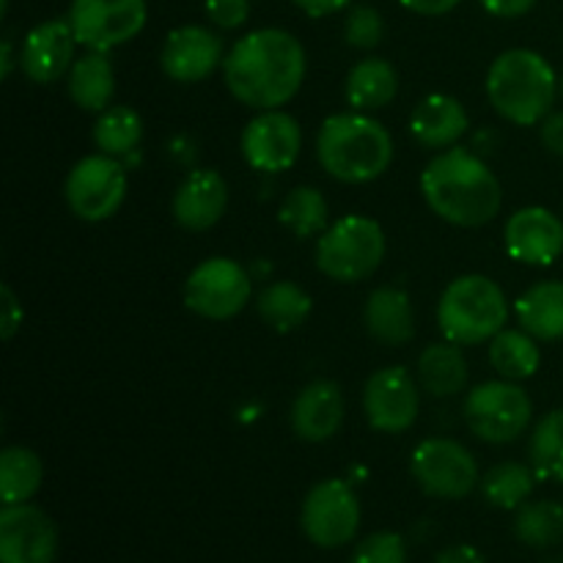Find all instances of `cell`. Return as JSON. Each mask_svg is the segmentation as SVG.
Instances as JSON below:
<instances>
[{"mask_svg":"<svg viewBox=\"0 0 563 563\" xmlns=\"http://www.w3.org/2000/svg\"><path fill=\"white\" fill-rule=\"evenodd\" d=\"M484 11L493 16H504V20H515V16L528 14L537 5V0H478Z\"/></svg>","mask_w":563,"mask_h":563,"instance_id":"cell-40","label":"cell"},{"mask_svg":"<svg viewBox=\"0 0 563 563\" xmlns=\"http://www.w3.org/2000/svg\"><path fill=\"white\" fill-rule=\"evenodd\" d=\"M328 198L317 187H295L280 203L278 220L295 236H317L328 229Z\"/></svg>","mask_w":563,"mask_h":563,"instance_id":"cell-31","label":"cell"},{"mask_svg":"<svg viewBox=\"0 0 563 563\" xmlns=\"http://www.w3.org/2000/svg\"><path fill=\"white\" fill-rule=\"evenodd\" d=\"M421 192L440 220L460 229H478L504 207L498 176L467 148H445L429 159L421 174Z\"/></svg>","mask_w":563,"mask_h":563,"instance_id":"cell-2","label":"cell"},{"mask_svg":"<svg viewBox=\"0 0 563 563\" xmlns=\"http://www.w3.org/2000/svg\"><path fill=\"white\" fill-rule=\"evenodd\" d=\"M561 93H563V77H561Z\"/></svg>","mask_w":563,"mask_h":563,"instance_id":"cell-46","label":"cell"},{"mask_svg":"<svg viewBox=\"0 0 563 563\" xmlns=\"http://www.w3.org/2000/svg\"><path fill=\"white\" fill-rule=\"evenodd\" d=\"M550 563H563V559H559V561H550Z\"/></svg>","mask_w":563,"mask_h":563,"instance_id":"cell-45","label":"cell"},{"mask_svg":"<svg viewBox=\"0 0 563 563\" xmlns=\"http://www.w3.org/2000/svg\"><path fill=\"white\" fill-rule=\"evenodd\" d=\"M385 36V22L374 5H352L344 20V38L355 49H374Z\"/></svg>","mask_w":563,"mask_h":563,"instance_id":"cell-35","label":"cell"},{"mask_svg":"<svg viewBox=\"0 0 563 563\" xmlns=\"http://www.w3.org/2000/svg\"><path fill=\"white\" fill-rule=\"evenodd\" d=\"M484 86L495 113L517 126H533L550 115L561 80L544 55L517 47L493 60Z\"/></svg>","mask_w":563,"mask_h":563,"instance_id":"cell-4","label":"cell"},{"mask_svg":"<svg viewBox=\"0 0 563 563\" xmlns=\"http://www.w3.org/2000/svg\"><path fill=\"white\" fill-rule=\"evenodd\" d=\"M528 460L537 478H563V410L539 418L528 440Z\"/></svg>","mask_w":563,"mask_h":563,"instance_id":"cell-34","label":"cell"},{"mask_svg":"<svg viewBox=\"0 0 563 563\" xmlns=\"http://www.w3.org/2000/svg\"><path fill=\"white\" fill-rule=\"evenodd\" d=\"M291 3H295L302 14L319 20V16H330L344 11L346 5H350V0H291Z\"/></svg>","mask_w":563,"mask_h":563,"instance_id":"cell-42","label":"cell"},{"mask_svg":"<svg viewBox=\"0 0 563 563\" xmlns=\"http://www.w3.org/2000/svg\"><path fill=\"white\" fill-rule=\"evenodd\" d=\"M418 383L438 399H451L467 388V361L460 344H429L418 357Z\"/></svg>","mask_w":563,"mask_h":563,"instance_id":"cell-26","label":"cell"},{"mask_svg":"<svg viewBox=\"0 0 563 563\" xmlns=\"http://www.w3.org/2000/svg\"><path fill=\"white\" fill-rule=\"evenodd\" d=\"M317 157L335 181L366 185L379 179L394 163V137L361 110L335 113L319 126Z\"/></svg>","mask_w":563,"mask_h":563,"instance_id":"cell-3","label":"cell"},{"mask_svg":"<svg viewBox=\"0 0 563 563\" xmlns=\"http://www.w3.org/2000/svg\"><path fill=\"white\" fill-rule=\"evenodd\" d=\"M533 484H537L533 467L522 465V462H500L487 471L482 493L498 509H520L528 495L533 493Z\"/></svg>","mask_w":563,"mask_h":563,"instance_id":"cell-32","label":"cell"},{"mask_svg":"<svg viewBox=\"0 0 563 563\" xmlns=\"http://www.w3.org/2000/svg\"><path fill=\"white\" fill-rule=\"evenodd\" d=\"M421 394L407 368L388 366L372 374L363 390V412L368 427L383 434H401L416 423Z\"/></svg>","mask_w":563,"mask_h":563,"instance_id":"cell-13","label":"cell"},{"mask_svg":"<svg viewBox=\"0 0 563 563\" xmlns=\"http://www.w3.org/2000/svg\"><path fill=\"white\" fill-rule=\"evenodd\" d=\"M207 16L220 31H236L251 16V0H207Z\"/></svg>","mask_w":563,"mask_h":563,"instance_id":"cell-37","label":"cell"},{"mask_svg":"<svg viewBox=\"0 0 563 563\" xmlns=\"http://www.w3.org/2000/svg\"><path fill=\"white\" fill-rule=\"evenodd\" d=\"M143 137V121L132 108L115 104L99 113L97 124H93V143L99 152L110 154V157H124L132 148H137Z\"/></svg>","mask_w":563,"mask_h":563,"instance_id":"cell-33","label":"cell"},{"mask_svg":"<svg viewBox=\"0 0 563 563\" xmlns=\"http://www.w3.org/2000/svg\"><path fill=\"white\" fill-rule=\"evenodd\" d=\"M412 478L432 498H465L478 484V462L451 438H429L416 445L410 460Z\"/></svg>","mask_w":563,"mask_h":563,"instance_id":"cell-10","label":"cell"},{"mask_svg":"<svg viewBox=\"0 0 563 563\" xmlns=\"http://www.w3.org/2000/svg\"><path fill=\"white\" fill-rule=\"evenodd\" d=\"M467 110L462 102L449 93H429L416 104L410 115V135L421 143L423 148H454L467 132Z\"/></svg>","mask_w":563,"mask_h":563,"instance_id":"cell-21","label":"cell"},{"mask_svg":"<svg viewBox=\"0 0 563 563\" xmlns=\"http://www.w3.org/2000/svg\"><path fill=\"white\" fill-rule=\"evenodd\" d=\"M256 308L264 324H269L275 333H291L311 313V297L291 280H275L256 297Z\"/></svg>","mask_w":563,"mask_h":563,"instance_id":"cell-28","label":"cell"},{"mask_svg":"<svg viewBox=\"0 0 563 563\" xmlns=\"http://www.w3.org/2000/svg\"><path fill=\"white\" fill-rule=\"evenodd\" d=\"M407 11L412 14H421V16H440V14H449L454 11L462 0H399Z\"/></svg>","mask_w":563,"mask_h":563,"instance_id":"cell-41","label":"cell"},{"mask_svg":"<svg viewBox=\"0 0 563 563\" xmlns=\"http://www.w3.org/2000/svg\"><path fill=\"white\" fill-rule=\"evenodd\" d=\"M399 91V75L394 64L385 58H363L346 75V102L352 110H379L388 108Z\"/></svg>","mask_w":563,"mask_h":563,"instance_id":"cell-25","label":"cell"},{"mask_svg":"<svg viewBox=\"0 0 563 563\" xmlns=\"http://www.w3.org/2000/svg\"><path fill=\"white\" fill-rule=\"evenodd\" d=\"M504 245L515 262L548 267L563 253V223L544 207L517 209L504 229Z\"/></svg>","mask_w":563,"mask_h":563,"instance_id":"cell-16","label":"cell"},{"mask_svg":"<svg viewBox=\"0 0 563 563\" xmlns=\"http://www.w3.org/2000/svg\"><path fill=\"white\" fill-rule=\"evenodd\" d=\"M539 135H542L544 148L550 154L563 157V113H550L539 126Z\"/></svg>","mask_w":563,"mask_h":563,"instance_id":"cell-39","label":"cell"},{"mask_svg":"<svg viewBox=\"0 0 563 563\" xmlns=\"http://www.w3.org/2000/svg\"><path fill=\"white\" fill-rule=\"evenodd\" d=\"M75 31L69 20H47L38 22L25 36L20 49V66L33 82L47 86L69 75L75 64Z\"/></svg>","mask_w":563,"mask_h":563,"instance_id":"cell-18","label":"cell"},{"mask_svg":"<svg viewBox=\"0 0 563 563\" xmlns=\"http://www.w3.org/2000/svg\"><path fill=\"white\" fill-rule=\"evenodd\" d=\"M520 328L537 341L563 339V280H539L515 302Z\"/></svg>","mask_w":563,"mask_h":563,"instance_id":"cell-23","label":"cell"},{"mask_svg":"<svg viewBox=\"0 0 563 563\" xmlns=\"http://www.w3.org/2000/svg\"><path fill=\"white\" fill-rule=\"evenodd\" d=\"M242 157L247 165L264 174H280L300 157L302 130L295 115L284 110H262L242 130Z\"/></svg>","mask_w":563,"mask_h":563,"instance_id":"cell-14","label":"cell"},{"mask_svg":"<svg viewBox=\"0 0 563 563\" xmlns=\"http://www.w3.org/2000/svg\"><path fill=\"white\" fill-rule=\"evenodd\" d=\"M515 533L528 548H553L563 542V506L555 500L522 504L515 517Z\"/></svg>","mask_w":563,"mask_h":563,"instance_id":"cell-30","label":"cell"},{"mask_svg":"<svg viewBox=\"0 0 563 563\" xmlns=\"http://www.w3.org/2000/svg\"><path fill=\"white\" fill-rule=\"evenodd\" d=\"M350 563H407L405 539L394 531H379L363 539Z\"/></svg>","mask_w":563,"mask_h":563,"instance_id":"cell-36","label":"cell"},{"mask_svg":"<svg viewBox=\"0 0 563 563\" xmlns=\"http://www.w3.org/2000/svg\"><path fill=\"white\" fill-rule=\"evenodd\" d=\"M223 60V42L201 25H181L168 33L159 53L163 71L176 82L207 80Z\"/></svg>","mask_w":563,"mask_h":563,"instance_id":"cell-17","label":"cell"},{"mask_svg":"<svg viewBox=\"0 0 563 563\" xmlns=\"http://www.w3.org/2000/svg\"><path fill=\"white\" fill-rule=\"evenodd\" d=\"M308 58L300 38L280 27L251 31L223 58L231 97L253 110H278L306 80Z\"/></svg>","mask_w":563,"mask_h":563,"instance_id":"cell-1","label":"cell"},{"mask_svg":"<svg viewBox=\"0 0 563 563\" xmlns=\"http://www.w3.org/2000/svg\"><path fill=\"white\" fill-rule=\"evenodd\" d=\"M55 555H58V528L38 506H3L0 511V561L53 563Z\"/></svg>","mask_w":563,"mask_h":563,"instance_id":"cell-15","label":"cell"},{"mask_svg":"<svg viewBox=\"0 0 563 563\" xmlns=\"http://www.w3.org/2000/svg\"><path fill=\"white\" fill-rule=\"evenodd\" d=\"M64 196L71 214L86 223H102L113 218L126 196L124 165L110 154H88L66 176Z\"/></svg>","mask_w":563,"mask_h":563,"instance_id":"cell-8","label":"cell"},{"mask_svg":"<svg viewBox=\"0 0 563 563\" xmlns=\"http://www.w3.org/2000/svg\"><path fill=\"white\" fill-rule=\"evenodd\" d=\"M66 20L77 44L110 53L143 31L146 0H71Z\"/></svg>","mask_w":563,"mask_h":563,"instance_id":"cell-12","label":"cell"},{"mask_svg":"<svg viewBox=\"0 0 563 563\" xmlns=\"http://www.w3.org/2000/svg\"><path fill=\"white\" fill-rule=\"evenodd\" d=\"M363 322L372 339L390 346L407 344L416 335V311L410 295L399 286H379L368 295Z\"/></svg>","mask_w":563,"mask_h":563,"instance_id":"cell-22","label":"cell"},{"mask_svg":"<svg viewBox=\"0 0 563 563\" xmlns=\"http://www.w3.org/2000/svg\"><path fill=\"white\" fill-rule=\"evenodd\" d=\"M44 482V462L25 445H9L0 451V498L3 506L27 504Z\"/></svg>","mask_w":563,"mask_h":563,"instance_id":"cell-27","label":"cell"},{"mask_svg":"<svg viewBox=\"0 0 563 563\" xmlns=\"http://www.w3.org/2000/svg\"><path fill=\"white\" fill-rule=\"evenodd\" d=\"M66 86H69L71 102L80 110H88V113H102V110H108L115 91V75L108 53L88 49L82 58H77L71 64Z\"/></svg>","mask_w":563,"mask_h":563,"instance_id":"cell-24","label":"cell"},{"mask_svg":"<svg viewBox=\"0 0 563 563\" xmlns=\"http://www.w3.org/2000/svg\"><path fill=\"white\" fill-rule=\"evenodd\" d=\"M251 275L240 262L212 256L198 264L185 280V306L203 319H234L251 302Z\"/></svg>","mask_w":563,"mask_h":563,"instance_id":"cell-9","label":"cell"},{"mask_svg":"<svg viewBox=\"0 0 563 563\" xmlns=\"http://www.w3.org/2000/svg\"><path fill=\"white\" fill-rule=\"evenodd\" d=\"M344 421V394L333 379H313L291 405V429L306 443H324Z\"/></svg>","mask_w":563,"mask_h":563,"instance_id":"cell-20","label":"cell"},{"mask_svg":"<svg viewBox=\"0 0 563 563\" xmlns=\"http://www.w3.org/2000/svg\"><path fill=\"white\" fill-rule=\"evenodd\" d=\"M229 207V185L218 170H192L174 196V218L187 231H207L225 214Z\"/></svg>","mask_w":563,"mask_h":563,"instance_id":"cell-19","label":"cell"},{"mask_svg":"<svg viewBox=\"0 0 563 563\" xmlns=\"http://www.w3.org/2000/svg\"><path fill=\"white\" fill-rule=\"evenodd\" d=\"M467 429L493 445L515 443L533 418L531 396L511 379H493L467 390L462 407Z\"/></svg>","mask_w":563,"mask_h":563,"instance_id":"cell-7","label":"cell"},{"mask_svg":"<svg viewBox=\"0 0 563 563\" xmlns=\"http://www.w3.org/2000/svg\"><path fill=\"white\" fill-rule=\"evenodd\" d=\"M0 308H3V313H0V335H3V341H11L16 335V330L22 328V302L16 300L14 289H11L9 284L0 286Z\"/></svg>","mask_w":563,"mask_h":563,"instance_id":"cell-38","label":"cell"},{"mask_svg":"<svg viewBox=\"0 0 563 563\" xmlns=\"http://www.w3.org/2000/svg\"><path fill=\"white\" fill-rule=\"evenodd\" d=\"M489 363L504 379L520 383V379L537 374L539 363H542V352H539L537 339L531 333L504 328L489 341Z\"/></svg>","mask_w":563,"mask_h":563,"instance_id":"cell-29","label":"cell"},{"mask_svg":"<svg viewBox=\"0 0 563 563\" xmlns=\"http://www.w3.org/2000/svg\"><path fill=\"white\" fill-rule=\"evenodd\" d=\"M509 322L504 289L487 275H462L445 286L438 302V324L445 341L460 346L493 341Z\"/></svg>","mask_w":563,"mask_h":563,"instance_id":"cell-5","label":"cell"},{"mask_svg":"<svg viewBox=\"0 0 563 563\" xmlns=\"http://www.w3.org/2000/svg\"><path fill=\"white\" fill-rule=\"evenodd\" d=\"M300 526L317 548L335 550L350 544L361 526V504L355 489L341 478L319 482L302 500Z\"/></svg>","mask_w":563,"mask_h":563,"instance_id":"cell-11","label":"cell"},{"mask_svg":"<svg viewBox=\"0 0 563 563\" xmlns=\"http://www.w3.org/2000/svg\"><path fill=\"white\" fill-rule=\"evenodd\" d=\"M385 258V234L366 214H344L319 234L317 267L339 284L372 278Z\"/></svg>","mask_w":563,"mask_h":563,"instance_id":"cell-6","label":"cell"},{"mask_svg":"<svg viewBox=\"0 0 563 563\" xmlns=\"http://www.w3.org/2000/svg\"><path fill=\"white\" fill-rule=\"evenodd\" d=\"M434 563H484V559L471 544H454V548H445Z\"/></svg>","mask_w":563,"mask_h":563,"instance_id":"cell-43","label":"cell"},{"mask_svg":"<svg viewBox=\"0 0 563 563\" xmlns=\"http://www.w3.org/2000/svg\"><path fill=\"white\" fill-rule=\"evenodd\" d=\"M11 66H14V60H11V38H3V77L11 75Z\"/></svg>","mask_w":563,"mask_h":563,"instance_id":"cell-44","label":"cell"}]
</instances>
